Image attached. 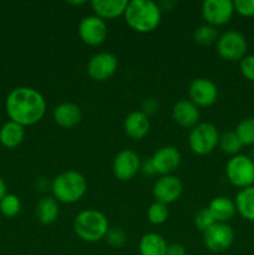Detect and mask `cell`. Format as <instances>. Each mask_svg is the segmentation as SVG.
I'll return each mask as SVG.
<instances>
[{
	"instance_id": "cell-1",
	"label": "cell",
	"mask_w": 254,
	"mask_h": 255,
	"mask_svg": "<svg viewBox=\"0 0 254 255\" xmlns=\"http://www.w3.org/2000/svg\"><path fill=\"white\" fill-rule=\"evenodd\" d=\"M10 121L25 126H32L41 121L46 112V101L37 90L21 86L12 90L5 102Z\"/></svg>"
},
{
	"instance_id": "cell-2",
	"label": "cell",
	"mask_w": 254,
	"mask_h": 255,
	"mask_svg": "<svg viewBox=\"0 0 254 255\" xmlns=\"http://www.w3.org/2000/svg\"><path fill=\"white\" fill-rule=\"evenodd\" d=\"M124 16L132 30L147 34L157 29L161 22L162 10L152 0H132L128 1Z\"/></svg>"
},
{
	"instance_id": "cell-3",
	"label": "cell",
	"mask_w": 254,
	"mask_h": 255,
	"mask_svg": "<svg viewBox=\"0 0 254 255\" xmlns=\"http://www.w3.org/2000/svg\"><path fill=\"white\" fill-rule=\"evenodd\" d=\"M86 191V178L74 169L61 172L51 182L52 197L60 203H76L85 196Z\"/></svg>"
},
{
	"instance_id": "cell-4",
	"label": "cell",
	"mask_w": 254,
	"mask_h": 255,
	"mask_svg": "<svg viewBox=\"0 0 254 255\" xmlns=\"http://www.w3.org/2000/svg\"><path fill=\"white\" fill-rule=\"evenodd\" d=\"M110 226L107 217L96 209H86L75 217L74 231L80 239L87 243H96L106 237Z\"/></svg>"
},
{
	"instance_id": "cell-5",
	"label": "cell",
	"mask_w": 254,
	"mask_h": 255,
	"mask_svg": "<svg viewBox=\"0 0 254 255\" xmlns=\"http://www.w3.org/2000/svg\"><path fill=\"white\" fill-rule=\"evenodd\" d=\"M219 136L221 134L213 124L201 122L189 132V148L198 156H206L217 148L219 143Z\"/></svg>"
},
{
	"instance_id": "cell-6",
	"label": "cell",
	"mask_w": 254,
	"mask_h": 255,
	"mask_svg": "<svg viewBox=\"0 0 254 255\" xmlns=\"http://www.w3.org/2000/svg\"><path fill=\"white\" fill-rule=\"evenodd\" d=\"M228 181L237 188H248L254 186V161L244 154L233 156L226 166Z\"/></svg>"
},
{
	"instance_id": "cell-7",
	"label": "cell",
	"mask_w": 254,
	"mask_h": 255,
	"mask_svg": "<svg viewBox=\"0 0 254 255\" xmlns=\"http://www.w3.org/2000/svg\"><path fill=\"white\" fill-rule=\"evenodd\" d=\"M217 52L226 61H241L247 55L248 44L242 32L229 30L219 36L216 44Z\"/></svg>"
},
{
	"instance_id": "cell-8",
	"label": "cell",
	"mask_w": 254,
	"mask_h": 255,
	"mask_svg": "<svg viewBox=\"0 0 254 255\" xmlns=\"http://www.w3.org/2000/svg\"><path fill=\"white\" fill-rule=\"evenodd\" d=\"M234 241V231L228 223H216L203 232V243L212 253L228 251Z\"/></svg>"
},
{
	"instance_id": "cell-9",
	"label": "cell",
	"mask_w": 254,
	"mask_h": 255,
	"mask_svg": "<svg viewBox=\"0 0 254 255\" xmlns=\"http://www.w3.org/2000/svg\"><path fill=\"white\" fill-rule=\"evenodd\" d=\"M119 69V60L111 52H99L87 62V75L97 82L111 79Z\"/></svg>"
},
{
	"instance_id": "cell-10",
	"label": "cell",
	"mask_w": 254,
	"mask_h": 255,
	"mask_svg": "<svg viewBox=\"0 0 254 255\" xmlns=\"http://www.w3.org/2000/svg\"><path fill=\"white\" fill-rule=\"evenodd\" d=\"M109 30L105 20L96 15L85 16L79 24V36L89 46H100L106 40Z\"/></svg>"
},
{
	"instance_id": "cell-11",
	"label": "cell",
	"mask_w": 254,
	"mask_h": 255,
	"mask_svg": "<svg viewBox=\"0 0 254 255\" xmlns=\"http://www.w3.org/2000/svg\"><path fill=\"white\" fill-rule=\"evenodd\" d=\"M234 14V5L231 0H206L202 4V16L212 26H222L229 22Z\"/></svg>"
},
{
	"instance_id": "cell-12",
	"label": "cell",
	"mask_w": 254,
	"mask_h": 255,
	"mask_svg": "<svg viewBox=\"0 0 254 255\" xmlns=\"http://www.w3.org/2000/svg\"><path fill=\"white\" fill-rule=\"evenodd\" d=\"M141 169V158L132 149H122L115 156L112 163L114 176L120 181H129Z\"/></svg>"
},
{
	"instance_id": "cell-13",
	"label": "cell",
	"mask_w": 254,
	"mask_h": 255,
	"mask_svg": "<svg viewBox=\"0 0 254 255\" xmlns=\"http://www.w3.org/2000/svg\"><path fill=\"white\" fill-rule=\"evenodd\" d=\"M188 95L197 107H209L218 100V87L212 80L199 77L191 82Z\"/></svg>"
},
{
	"instance_id": "cell-14",
	"label": "cell",
	"mask_w": 254,
	"mask_h": 255,
	"mask_svg": "<svg viewBox=\"0 0 254 255\" xmlns=\"http://www.w3.org/2000/svg\"><path fill=\"white\" fill-rule=\"evenodd\" d=\"M182 191H183V184L181 179L171 174V176H161V178L154 182L152 194L156 202L168 206L181 197Z\"/></svg>"
},
{
	"instance_id": "cell-15",
	"label": "cell",
	"mask_w": 254,
	"mask_h": 255,
	"mask_svg": "<svg viewBox=\"0 0 254 255\" xmlns=\"http://www.w3.org/2000/svg\"><path fill=\"white\" fill-rule=\"evenodd\" d=\"M156 174L171 176L178 169L182 162V154L174 146H163L157 149L151 157Z\"/></svg>"
},
{
	"instance_id": "cell-16",
	"label": "cell",
	"mask_w": 254,
	"mask_h": 255,
	"mask_svg": "<svg viewBox=\"0 0 254 255\" xmlns=\"http://www.w3.org/2000/svg\"><path fill=\"white\" fill-rule=\"evenodd\" d=\"M199 107L191 100H181L174 104L172 109V117L174 122L183 128H193L199 124Z\"/></svg>"
},
{
	"instance_id": "cell-17",
	"label": "cell",
	"mask_w": 254,
	"mask_h": 255,
	"mask_svg": "<svg viewBox=\"0 0 254 255\" xmlns=\"http://www.w3.org/2000/svg\"><path fill=\"white\" fill-rule=\"evenodd\" d=\"M52 117L56 125H59L62 128H72L81 122L82 111L76 104L62 102L55 107Z\"/></svg>"
},
{
	"instance_id": "cell-18",
	"label": "cell",
	"mask_w": 254,
	"mask_h": 255,
	"mask_svg": "<svg viewBox=\"0 0 254 255\" xmlns=\"http://www.w3.org/2000/svg\"><path fill=\"white\" fill-rule=\"evenodd\" d=\"M151 128L148 116L142 111L129 112L124 122V129L127 136L132 139H142L147 136Z\"/></svg>"
},
{
	"instance_id": "cell-19",
	"label": "cell",
	"mask_w": 254,
	"mask_h": 255,
	"mask_svg": "<svg viewBox=\"0 0 254 255\" xmlns=\"http://www.w3.org/2000/svg\"><path fill=\"white\" fill-rule=\"evenodd\" d=\"M128 5L127 0H94L91 2L95 15L102 20L116 19L125 15L126 7Z\"/></svg>"
},
{
	"instance_id": "cell-20",
	"label": "cell",
	"mask_w": 254,
	"mask_h": 255,
	"mask_svg": "<svg viewBox=\"0 0 254 255\" xmlns=\"http://www.w3.org/2000/svg\"><path fill=\"white\" fill-rule=\"evenodd\" d=\"M208 209L217 223H228L237 213L236 203L231 198L224 196H219L212 199Z\"/></svg>"
},
{
	"instance_id": "cell-21",
	"label": "cell",
	"mask_w": 254,
	"mask_h": 255,
	"mask_svg": "<svg viewBox=\"0 0 254 255\" xmlns=\"http://www.w3.org/2000/svg\"><path fill=\"white\" fill-rule=\"evenodd\" d=\"M60 208L59 202L54 197H44L40 199L35 208V214H36L37 221L44 226H50L55 223L59 217Z\"/></svg>"
},
{
	"instance_id": "cell-22",
	"label": "cell",
	"mask_w": 254,
	"mask_h": 255,
	"mask_svg": "<svg viewBox=\"0 0 254 255\" xmlns=\"http://www.w3.org/2000/svg\"><path fill=\"white\" fill-rule=\"evenodd\" d=\"M167 247L168 244L161 234L147 233L139 241L138 251L141 255H166Z\"/></svg>"
},
{
	"instance_id": "cell-23",
	"label": "cell",
	"mask_w": 254,
	"mask_h": 255,
	"mask_svg": "<svg viewBox=\"0 0 254 255\" xmlns=\"http://www.w3.org/2000/svg\"><path fill=\"white\" fill-rule=\"evenodd\" d=\"M25 138V129L21 125L9 121L0 128V143L6 148H15Z\"/></svg>"
},
{
	"instance_id": "cell-24",
	"label": "cell",
	"mask_w": 254,
	"mask_h": 255,
	"mask_svg": "<svg viewBox=\"0 0 254 255\" xmlns=\"http://www.w3.org/2000/svg\"><path fill=\"white\" fill-rule=\"evenodd\" d=\"M237 212L249 222H254V186L241 189L236 196Z\"/></svg>"
},
{
	"instance_id": "cell-25",
	"label": "cell",
	"mask_w": 254,
	"mask_h": 255,
	"mask_svg": "<svg viewBox=\"0 0 254 255\" xmlns=\"http://www.w3.org/2000/svg\"><path fill=\"white\" fill-rule=\"evenodd\" d=\"M222 151L231 156H237L243 148V143L241 142L239 137L237 136L236 131H227L219 136V143Z\"/></svg>"
},
{
	"instance_id": "cell-26",
	"label": "cell",
	"mask_w": 254,
	"mask_h": 255,
	"mask_svg": "<svg viewBox=\"0 0 254 255\" xmlns=\"http://www.w3.org/2000/svg\"><path fill=\"white\" fill-rule=\"evenodd\" d=\"M193 37L194 41L198 45H202V46H209V45L212 44H217V41H218L219 39V34L217 27L208 24H204L194 30Z\"/></svg>"
},
{
	"instance_id": "cell-27",
	"label": "cell",
	"mask_w": 254,
	"mask_h": 255,
	"mask_svg": "<svg viewBox=\"0 0 254 255\" xmlns=\"http://www.w3.org/2000/svg\"><path fill=\"white\" fill-rule=\"evenodd\" d=\"M236 133L243 146H254V117L242 120L237 126Z\"/></svg>"
},
{
	"instance_id": "cell-28",
	"label": "cell",
	"mask_w": 254,
	"mask_h": 255,
	"mask_svg": "<svg viewBox=\"0 0 254 255\" xmlns=\"http://www.w3.org/2000/svg\"><path fill=\"white\" fill-rule=\"evenodd\" d=\"M168 207L159 202H154L147 209V218H148L149 223L154 224V226L163 224L168 219Z\"/></svg>"
},
{
	"instance_id": "cell-29",
	"label": "cell",
	"mask_w": 254,
	"mask_h": 255,
	"mask_svg": "<svg viewBox=\"0 0 254 255\" xmlns=\"http://www.w3.org/2000/svg\"><path fill=\"white\" fill-rule=\"evenodd\" d=\"M20 211H21V202H20L19 197L15 194H6L0 202V212L2 216L7 217V218L17 216Z\"/></svg>"
},
{
	"instance_id": "cell-30",
	"label": "cell",
	"mask_w": 254,
	"mask_h": 255,
	"mask_svg": "<svg viewBox=\"0 0 254 255\" xmlns=\"http://www.w3.org/2000/svg\"><path fill=\"white\" fill-rule=\"evenodd\" d=\"M216 219L213 218L212 213L209 212L208 207H204V208H201L194 216V226H196L197 229L203 233L207 229L211 228L213 224H216Z\"/></svg>"
},
{
	"instance_id": "cell-31",
	"label": "cell",
	"mask_w": 254,
	"mask_h": 255,
	"mask_svg": "<svg viewBox=\"0 0 254 255\" xmlns=\"http://www.w3.org/2000/svg\"><path fill=\"white\" fill-rule=\"evenodd\" d=\"M105 239L114 248H122L127 243V234L121 228H111L107 232Z\"/></svg>"
},
{
	"instance_id": "cell-32",
	"label": "cell",
	"mask_w": 254,
	"mask_h": 255,
	"mask_svg": "<svg viewBox=\"0 0 254 255\" xmlns=\"http://www.w3.org/2000/svg\"><path fill=\"white\" fill-rule=\"evenodd\" d=\"M233 5L234 11L238 12L241 16H254V0H236V1H233Z\"/></svg>"
},
{
	"instance_id": "cell-33",
	"label": "cell",
	"mask_w": 254,
	"mask_h": 255,
	"mask_svg": "<svg viewBox=\"0 0 254 255\" xmlns=\"http://www.w3.org/2000/svg\"><path fill=\"white\" fill-rule=\"evenodd\" d=\"M242 75L249 81L254 82V55H246L239 65Z\"/></svg>"
},
{
	"instance_id": "cell-34",
	"label": "cell",
	"mask_w": 254,
	"mask_h": 255,
	"mask_svg": "<svg viewBox=\"0 0 254 255\" xmlns=\"http://www.w3.org/2000/svg\"><path fill=\"white\" fill-rule=\"evenodd\" d=\"M158 111V101L156 99H147L142 104V112L148 115H153Z\"/></svg>"
},
{
	"instance_id": "cell-35",
	"label": "cell",
	"mask_w": 254,
	"mask_h": 255,
	"mask_svg": "<svg viewBox=\"0 0 254 255\" xmlns=\"http://www.w3.org/2000/svg\"><path fill=\"white\" fill-rule=\"evenodd\" d=\"M166 255H187V251L182 244H178V243L168 244Z\"/></svg>"
},
{
	"instance_id": "cell-36",
	"label": "cell",
	"mask_w": 254,
	"mask_h": 255,
	"mask_svg": "<svg viewBox=\"0 0 254 255\" xmlns=\"http://www.w3.org/2000/svg\"><path fill=\"white\" fill-rule=\"evenodd\" d=\"M139 172H142L144 176H153V174H156V169H154L151 158H147L146 161L141 162V169H139Z\"/></svg>"
},
{
	"instance_id": "cell-37",
	"label": "cell",
	"mask_w": 254,
	"mask_h": 255,
	"mask_svg": "<svg viewBox=\"0 0 254 255\" xmlns=\"http://www.w3.org/2000/svg\"><path fill=\"white\" fill-rule=\"evenodd\" d=\"M6 194V184H5V182L2 181V178L0 177V202L2 201V198H4Z\"/></svg>"
},
{
	"instance_id": "cell-38",
	"label": "cell",
	"mask_w": 254,
	"mask_h": 255,
	"mask_svg": "<svg viewBox=\"0 0 254 255\" xmlns=\"http://www.w3.org/2000/svg\"><path fill=\"white\" fill-rule=\"evenodd\" d=\"M159 5V7H161V10L162 9H167V10H172L173 9V6L174 5H176V2L174 1H164V2H161V4H158Z\"/></svg>"
},
{
	"instance_id": "cell-39",
	"label": "cell",
	"mask_w": 254,
	"mask_h": 255,
	"mask_svg": "<svg viewBox=\"0 0 254 255\" xmlns=\"http://www.w3.org/2000/svg\"><path fill=\"white\" fill-rule=\"evenodd\" d=\"M70 5H75V6H79V5H84L86 4V1L85 0H80V1H67Z\"/></svg>"
},
{
	"instance_id": "cell-40",
	"label": "cell",
	"mask_w": 254,
	"mask_h": 255,
	"mask_svg": "<svg viewBox=\"0 0 254 255\" xmlns=\"http://www.w3.org/2000/svg\"><path fill=\"white\" fill-rule=\"evenodd\" d=\"M252 159L254 161V146H253V149H252Z\"/></svg>"
}]
</instances>
